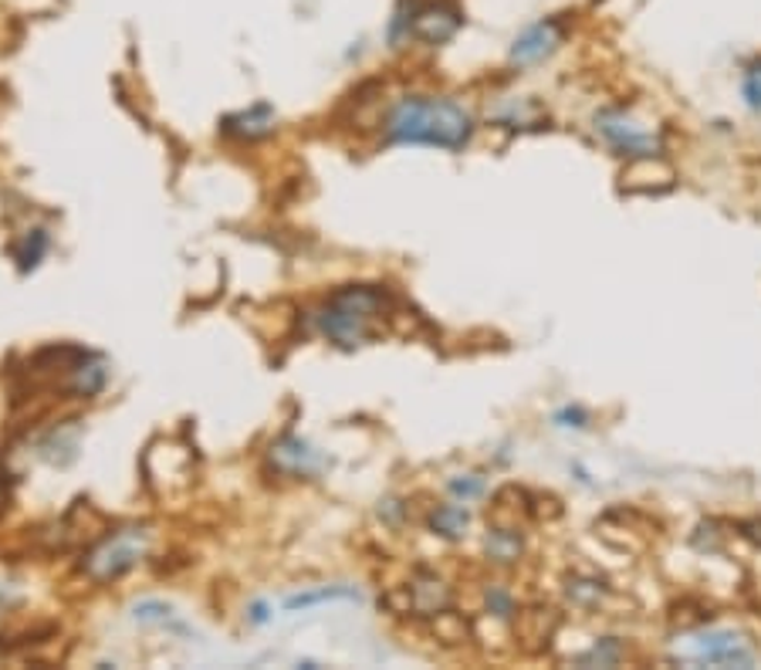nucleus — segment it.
I'll use <instances>...</instances> for the list:
<instances>
[{
  "label": "nucleus",
  "mask_w": 761,
  "mask_h": 670,
  "mask_svg": "<svg viewBox=\"0 0 761 670\" xmlns=\"http://www.w3.org/2000/svg\"><path fill=\"white\" fill-rule=\"evenodd\" d=\"M478 132L468 106L450 95H403L383 119V140L392 146H434L457 153Z\"/></svg>",
  "instance_id": "nucleus-1"
},
{
  "label": "nucleus",
  "mask_w": 761,
  "mask_h": 670,
  "mask_svg": "<svg viewBox=\"0 0 761 670\" xmlns=\"http://www.w3.org/2000/svg\"><path fill=\"white\" fill-rule=\"evenodd\" d=\"M392 319V298L376 285H346L333 291L315 312V328L322 339L339 349H355L386 335Z\"/></svg>",
  "instance_id": "nucleus-2"
},
{
  "label": "nucleus",
  "mask_w": 761,
  "mask_h": 670,
  "mask_svg": "<svg viewBox=\"0 0 761 670\" xmlns=\"http://www.w3.org/2000/svg\"><path fill=\"white\" fill-rule=\"evenodd\" d=\"M592 122H595V136H603V143L623 159L664 156V132L637 119L630 109H623V106L600 109Z\"/></svg>",
  "instance_id": "nucleus-3"
},
{
  "label": "nucleus",
  "mask_w": 761,
  "mask_h": 670,
  "mask_svg": "<svg viewBox=\"0 0 761 670\" xmlns=\"http://www.w3.org/2000/svg\"><path fill=\"white\" fill-rule=\"evenodd\" d=\"M146 546H149L146 528H122L116 535H106V539L85 555L82 573L92 583H112L146 555Z\"/></svg>",
  "instance_id": "nucleus-4"
},
{
  "label": "nucleus",
  "mask_w": 761,
  "mask_h": 670,
  "mask_svg": "<svg viewBox=\"0 0 761 670\" xmlns=\"http://www.w3.org/2000/svg\"><path fill=\"white\" fill-rule=\"evenodd\" d=\"M464 24H468V14L457 0H416L410 41L423 48H444L464 31Z\"/></svg>",
  "instance_id": "nucleus-5"
},
{
  "label": "nucleus",
  "mask_w": 761,
  "mask_h": 670,
  "mask_svg": "<svg viewBox=\"0 0 761 670\" xmlns=\"http://www.w3.org/2000/svg\"><path fill=\"white\" fill-rule=\"evenodd\" d=\"M566 38H569L566 17H539L511 41L508 61L518 64V69H528V64H539V61L552 58L561 45H566Z\"/></svg>",
  "instance_id": "nucleus-6"
},
{
  "label": "nucleus",
  "mask_w": 761,
  "mask_h": 670,
  "mask_svg": "<svg viewBox=\"0 0 761 670\" xmlns=\"http://www.w3.org/2000/svg\"><path fill=\"white\" fill-rule=\"evenodd\" d=\"M403 596H407L403 613H413V617H444L454 602L450 586L434 573H416L410 586H403Z\"/></svg>",
  "instance_id": "nucleus-7"
},
{
  "label": "nucleus",
  "mask_w": 761,
  "mask_h": 670,
  "mask_svg": "<svg viewBox=\"0 0 761 670\" xmlns=\"http://www.w3.org/2000/svg\"><path fill=\"white\" fill-rule=\"evenodd\" d=\"M690 657L698 663H717V667H745L751 663V650L735 633H708L690 644Z\"/></svg>",
  "instance_id": "nucleus-8"
},
{
  "label": "nucleus",
  "mask_w": 761,
  "mask_h": 670,
  "mask_svg": "<svg viewBox=\"0 0 761 670\" xmlns=\"http://www.w3.org/2000/svg\"><path fill=\"white\" fill-rule=\"evenodd\" d=\"M271 129H275V112L268 106H254L247 112L224 119V132L234 140H261V136H268Z\"/></svg>",
  "instance_id": "nucleus-9"
},
{
  "label": "nucleus",
  "mask_w": 761,
  "mask_h": 670,
  "mask_svg": "<svg viewBox=\"0 0 761 670\" xmlns=\"http://www.w3.org/2000/svg\"><path fill=\"white\" fill-rule=\"evenodd\" d=\"M271 460L281 467V471L288 475H309L315 467V454L309 444H302L298 438H285L275 451H271Z\"/></svg>",
  "instance_id": "nucleus-10"
},
{
  "label": "nucleus",
  "mask_w": 761,
  "mask_h": 670,
  "mask_svg": "<svg viewBox=\"0 0 761 670\" xmlns=\"http://www.w3.org/2000/svg\"><path fill=\"white\" fill-rule=\"evenodd\" d=\"M542 119H548V116L539 103H532V98H511L505 109L494 112V122L508 125V129H539Z\"/></svg>",
  "instance_id": "nucleus-11"
},
{
  "label": "nucleus",
  "mask_w": 761,
  "mask_h": 670,
  "mask_svg": "<svg viewBox=\"0 0 761 670\" xmlns=\"http://www.w3.org/2000/svg\"><path fill=\"white\" fill-rule=\"evenodd\" d=\"M468 525H471V515L460 505H440L430 515V528H434V535H444V539H464Z\"/></svg>",
  "instance_id": "nucleus-12"
},
{
  "label": "nucleus",
  "mask_w": 761,
  "mask_h": 670,
  "mask_svg": "<svg viewBox=\"0 0 761 670\" xmlns=\"http://www.w3.org/2000/svg\"><path fill=\"white\" fill-rule=\"evenodd\" d=\"M566 596L576 602V607H600V602L609 596V586L606 583H600V579H569V586H566Z\"/></svg>",
  "instance_id": "nucleus-13"
},
{
  "label": "nucleus",
  "mask_w": 761,
  "mask_h": 670,
  "mask_svg": "<svg viewBox=\"0 0 761 670\" xmlns=\"http://www.w3.org/2000/svg\"><path fill=\"white\" fill-rule=\"evenodd\" d=\"M333 599H359V593H352V589H318V593H298V596H291L285 607L294 613V610H309V607H315V602H333Z\"/></svg>",
  "instance_id": "nucleus-14"
},
{
  "label": "nucleus",
  "mask_w": 761,
  "mask_h": 670,
  "mask_svg": "<svg viewBox=\"0 0 761 670\" xmlns=\"http://www.w3.org/2000/svg\"><path fill=\"white\" fill-rule=\"evenodd\" d=\"M741 95H745L748 109L761 112V58H754L748 69H745V75H741Z\"/></svg>",
  "instance_id": "nucleus-15"
},
{
  "label": "nucleus",
  "mask_w": 761,
  "mask_h": 670,
  "mask_svg": "<svg viewBox=\"0 0 761 670\" xmlns=\"http://www.w3.org/2000/svg\"><path fill=\"white\" fill-rule=\"evenodd\" d=\"M619 657H623V647H619V644H613V641H603V644H595L589 654H582V657H579V663L613 667V663H619Z\"/></svg>",
  "instance_id": "nucleus-16"
},
{
  "label": "nucleus",
  "mask_w": 761,
  "mask_h": 670,
  "mask_svg": "<svg viewBox=\"0 0 761 670\" xmlns=\"http://www.w3.org/2000/svg\"><path fill=\"white\" fill-rule=\"evenodd\" d=\"M487 613H494V617H511V613H518V610H515V596H511L505 586H491V589H487Z\"/></svg>",
  "instance_id": "nucleus-17"
},
{
  "label": "nucleus",
  "mask_w": 761,
  "mask_h": 670,
  "mask_svg": "<svg viewBox=\"0 0 761 670\" xmlns=\"http://www.w3.org/2000/svg\"><path fill=\"white\" fill-rule=\"evenodd\" d=\"M45 248H48L45 234H41V230H35V234H31V238H27V244H24V254L17 258V261H21V267H35V264H38V258L45 254Z\"/></svg>",
  "instance_id": "nucleus-18"
},
{
  "label": "nucleus",
  "mask_w": 761,
  "mask_h": 670,
  "mask_svg": "<svg viewBox=\"0 0 761 670\" xmlns=\"http://www.w3.org/2000/svg\"><path fill=\"white\" fill-rule=\"evenodd\" d=\"M450 491L457 494V498H464V501H471V498H478V494H484V481L481 478H454L450 481Z\"/></svg>",
  "instance_id": "nucleus-19"
},
{
  "label": "nucleus",
  "mask_w": 761,
  "mask_h": 670,
  "mask_svg": "<svg viewBox=\"0 0 761 670\" xmlns=\"http://www.w3.org/2000/svg\"><path fill=\"white\" fill-rule=\"evenodd\" d=\"M555 420H558L561 427H585V423H589V414H585L582 407H566V410L555 414Z\"/></svg>",
  "instance_id": "nucleus-20"
},
{
  "label": "nucleus",
  "mask_w": 761,
  "mask_h": 670,
  "mask_svg": "<svg viewBox=\"0 0 761 670\" xmlns=\"http://www.w3.org/2000/svg\"><path fill=\"white\" fill-rule=\"evenodd\" d=\"M738 535H741V539H748L751 546H758V549H761V518L738 522Z\"/></svg>",
  "instance_id": "nucleus-21"
}]
</instances>
